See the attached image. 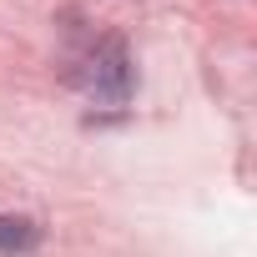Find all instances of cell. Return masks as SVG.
Masks as SVG:
<instances>
[{"mask_svg":"<svg viewBox=\"0 0 257 257\" xmlns=\"http://www.w3.org/2000/svg\"><path fill=\"white\" fill-rule=\"evenodd\" d=\"M41 242V227L31 217H0V252H31Z\"/></svg>","mask_w":257,"mask_h":257,"instance_id":"cell-2","label":"cell"},{"mask_svg":"<svg viewBox=\"0 0 257 257\" xmlns=\"http://www.w3.org/2000/svg\"><path fill=\"white\" fill-rule=\"evenodd\" d=\"M76 81H81V91H86L91 101H101V106H121L126 96H132V66H126L121 41H96V46L86 51Z\"/></svg>","mask_w":257,"mask_h":257,"instance_id":"cell-1","label":"cell"}]
</instances>
